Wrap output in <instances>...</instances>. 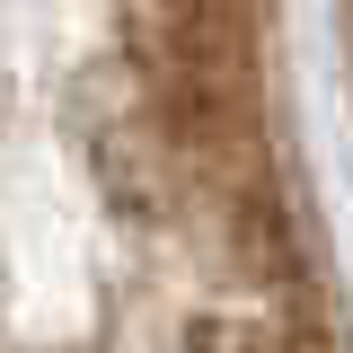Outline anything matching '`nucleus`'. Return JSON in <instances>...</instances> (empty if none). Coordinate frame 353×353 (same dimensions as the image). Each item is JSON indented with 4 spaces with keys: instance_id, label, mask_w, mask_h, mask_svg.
<instances>
[{
    "instance_id": "f257e3e1",
    "label": "nucleus",
    "mask_w": 353,
    "mask_h": 353,
    "mask_svg": "<svg viewBox=\"0 0 353 353\" xmlns=\"http://www.w3.org/2000/svg\"><path fill=\"white\" fill-rule=\"evenodd\" d=\"M185 353H318V345L292 327H256V318H194Z\"/></svg>"
}]
</instances>
